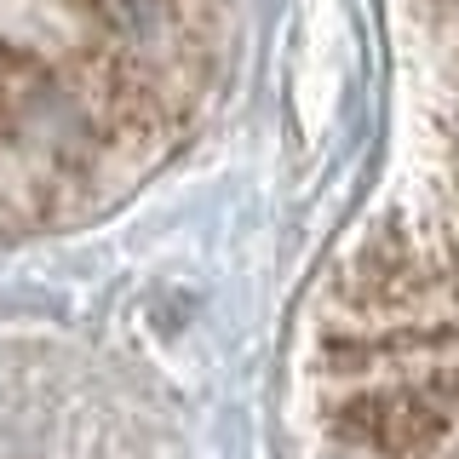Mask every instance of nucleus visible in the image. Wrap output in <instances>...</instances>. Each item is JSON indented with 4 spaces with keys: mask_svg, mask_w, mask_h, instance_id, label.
<instances>
[{
    "mask_svg": "<svg viewBox=\"0 0 459 459\" xmlns=\"http://www.w3.org/2000/svg\"><path fill=\"white\" fill-rule=\"evenodd\" d=\"M219 23L224 0H0V212L155 161Z\"/></svg>",
    "mask_w": 459,
    "mask_h": 459,
    "instance_id": "nucleus-1",
    "label": "nucleus"
},
{
    "mask_svg": "<svg viewBox=\"0 0 459 459\" xmlns=\"http://www.w3.org/2000/svg\"><path fill=\"white\" fill-rule=\"evenodd\" d=\"M344 437H356L362 448L396 454V459H420L442 442L448 413L437 408L425 391H368L339 413Z\"/></svg>",
    "mask_w": 459,
    "mask_h": 459,
    "instance_id": "nucleus-2",
    "label": "nucleus"
}]
</instances>
